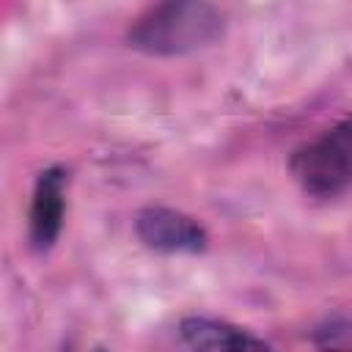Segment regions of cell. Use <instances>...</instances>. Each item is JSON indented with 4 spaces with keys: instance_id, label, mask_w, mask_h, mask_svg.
Segmentation results:
<instances>
[{
    "instance_id": "obj_1",
    "label": "cell",
    "mask_w": 352,
    "mask_h": 352,
    "mask_svg": "<svg viewBox=\"0 0 352 352\" xmlns=\"http://www.w3.org/2000/svg\"><path fill=\"white\" fill-rule=\"evenodd\" d=\"M223 30V14L214 0H160L129 30V44L154 52L176 55L209 44Z\"/></svg>"
},
{
    "instance_id": "obj_2",
    "label": "cell",
    "mask_w": 352,
    "mask_h": 352,
    "mask_svg": "<svg viewBox=\"0 0 352 352\" xmlns=\"http://www.w3.org/2000/svg\"><path fill=\"white\" fill-rule=\"evenodd\" d=\"M292 170L311 195L327 198L346 190L352 184V116L294 154Z\"/></svg>"
},
{
    "instance_id": "obj_3",
    "label": "cell",
    "mask_w": 352,
    "mask_h": 352,
    "mask_svg": "<svg viewBox=\"0 0 352 352\" xmlns=\"http://www.w3.org/2000/svg\"><path fill=\"white\" fill-rule=\"evenodd\" d=\"M140 242L160 253H198L206 248V231L184 212L168 206H148L135 217Z\"/></svg>"
},
{
    "instance_id": "obj_4",
    "label": "cell",
    "mask_w": 352,
    "mask_h": 352,
    "mask_svg": "<svg viewBox=\"0 0 352 352\" xmlns=\"http://www.w3.org/2000/svg\"><path fill=\"white\" fill-rule=\"evenodd\" d=\"M63 184L66 176L60 168H50L38 176L30 204V239L38 250H47L63 226Z\"/></svg>"
},
{
    "instance_id": "obj_5",
    "label": "cell",
    "mask_w": 352,
    "mask_h": 352,
    "mask_svg": "<svg viewBox=\"0 0 352 352\" xmlns=\"http://www.w3.org/2000/svg\"><path fill=\"white\" fill-rule=\"evenodd\" d=\"M182 338L195 346V349H264L267 344L261 338H253L250 333L228 324V322H217V319H206V316H190L182 322Z\"/></svg>"
}]
</instances>
